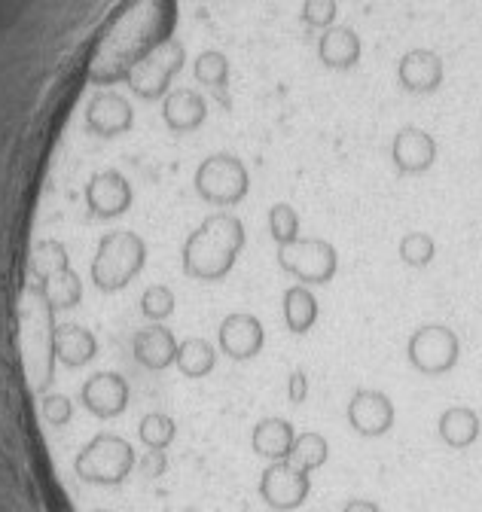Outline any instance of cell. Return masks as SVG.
<instances>
[{
    "instance_id": "cell-1",
    "label": "cell",
    "mask_w": 482,
    "mask_h": 512,
    "mask_svg": "<svg viewBox=\"0 0 482 512\" xmlns=\"http://www.w3.org/2000/svg\"><path fill=\"white\" fill-rule=\"evenodd\" d=\"M245 226L232 214H211L184 244V272L196 281H223L241 247H245Z\"/></svg>"
},
{
    "instance_id": "cell-2",
    "label": "cell",
    "mask_w": 482,
    "mask_h": 512,
    "mask_svg": "<svg viewBox=\"0 0 482 512\" xmlns=\"http://www.w3.org/2000/svg\"><path fill=\"white\" fill-rule=\"evenodd\" d=\"M144 263H147V244L141 235H135L129 229L107 232L95 250L92 281L98 290L116 293V290H123L129 281H135V275L144 269Z\"/></svg>"
},
{
    "instance_id": "cell-3",
    "label": "cell",
    "mask_w": 482,
    "mask_h": 512,
    "mask_svg": "<svg viewBox=\"0 0 482 512\" xmlns=\"http://www.w3.org/2000/svg\"><path fill=\"white\" fill-rule=\"evenodd\" d=\"M138 458L135 448L113 433H98L92 442L83 445V452L74 461V470L83 482L92 485H119L126 482L135 470Z\"/></svg>"
},
{
    "instance_id": "cell-4",
    "label": "cell",
    "mask_w": 482,
    "mask_h": 512,
    "mask_svg": "<svg viewBox=\"0 0 482 512\" xmlns=\"http://www.w3.org/2000/svg\"><path fill=\"white\" fill-rule=\"evenodd\" d=\"M278 266L290 278L303 281L306 287L309 284L321 287V284H330L336 278L339 253L324 238H296L293 244L278 247Z\"/></svg>"
},
{
    "instance_id": "cell-5",
    "label": "cell",
    "mask_w": 482,
    "mask_h": 512,
    "mask_svg": "<svg viewBox=\"0 0 482 512\" xmlns=\"http://www.w3.org/2000/svg\"><path fill=\"white\" fill-rule=\"evenodd\" d=\"M248 168L241 165L235 156H211L199 165L196 171V192L211 202V205H220V208H229V205H238L241 199L248 196Z\"/></svg>"
},
{
    "instance_id": "cell-6",
    "label": "cell",
    "mask_w": 482,
    "mask_h": 512,
    "mask_svg": "<svg viewBox=\"0 0 482 512\" xmlns=\"http://www.w3.org/2000/svg\"><path fill=\"white\" fill-rule=\"evenodd\" d=\"M406 357L421 375H446L461 357V342L449 327L428 324L409 336Z\"/></svg>"
},
{
    "instance_id": "cell-7",
    "label": "cell",
    "mask_w": 482,
    "mask_h": 512,
    "mask_svg": "<svg viewBox=\"0 0 482 512\" xmlns=\"http://www.w3.org/2000/svg\"><path fill=\"white\" fill-rule=\"evenodd\" d=\"M309 491H312V479L306 470H299L296 464L290 461H272L266 470H263V479H260V497L278 509V512H290V509H299L306 500H309Z\"/></svg>"
},
{
    "instance_id": "cell-8",
    "label": "cell",
    "mask_w": 482,
    "mask_h": 512,
    "mask_svg": "<svg viewBox=\"0 0 482 512\" xmlns=\"http://www.w3.org/2000/svg\"><path fill=\"white\" fill-rule=\"evenodd\" d=\"M348 424L360 436H385L394 427V403L382 391H354L348 400Z\"/></svg>"
},
{
    "instance_id": "cell-9",
    "label": "cell",
    "mask_w": 482,
    "mask_h": 512,
    "mask_svg": "<svg viewBox=\"0 0 482 512\" xmlns=\"http://www.w3.org/2000/svg\"><path fill=\"white\" fill-rule=\"evenodd\" d=\"M217 339H220V351L232 360H251L263 351V342H266V330L260 324V317L248 314V311H235L229 314L220 330H217Z\"/></svg>"
},
{
    "instance_id": "cell-10",
    "label": "cell",
    "mask_w": 482,
    "mask_h": 512,
    "mask_svg": "<svg viewBox=\"0 0 482 512\" xmlns=\"http://www.w3.org/2000/svg\"><path fill=\"white\" fill-rule=\"evenodd\" d=\"M80 403L95 418H116V415H123L129 406V384L123 375H116V372H98L83 384Z\"/></svg>"
},
{
    "instance_id": "cell-11",
    "label": "cell",
    "mask_w": 482,
    "mask_h": 512,
    "mask_svg": "<svg viewBox=\"0 0 482 512\" xmlns=\"http://www.w3.org/2000/svg\"><path fill=\"white\" fill-rule=\"evenodd\" d=\"M86 205L95 217L110 220L132 208V186L123 174L116 171H101L89 180L86 186Z\"/></svg>"
},
{
    "instance_id": "cell-12",
    "label": "cell",
    "mask_w": 482,
    "mask_h": 512,
    "mask_svg": "<svg viewBox=\"0 0 482 512\" xmlns=\"http://www.w3.org/2000/svg\"><path fill=\"white\" fill-rule=\"evenodd\" d=\"M180 61H184V49L177 43H168L162 46L156 55H150L147 61H141L138 68L129 74V83L138 95L144 98H156L165 92V83L171 80V74L180 68Z\"/></svg>"
},
{
    "instance_id": "cell-13",
    "label": "cell",
    "mask_w": 482,
    "mask_h": 512,
    "mask_svg": "<svg viewBox=\"0 0 482 512\" xmlns=\"http://www.w3.org/2000/svg\"><path fill=\"white\" fill-rule=\"evenodd\" d=\"M391 159L403 174H421L434 165L437 144L428 132H421V128H403V132L394 138Z\"/></svg>"
},
{
    "instance_id": "cell-14",
    "label": "cell",
    "mask_w": 482,
    "mask_h": 512,
    "mask_svg": "<svg viewBox=\"0 0 482 512\" xmlns=\"http://www.w3.org/2000/svg\"><path fill=\"white\" fill-rule=\"evenodd\" d=\"M52 354H55L58 363H65L68 369H80L98 354V342H95V336L89 330H83L77 324H55Z\"/></svg>"
},
{
    "instance_id": "cell-15",
    "label": "cell",
    "mask_w": 482,
    "mask_h": 512,
    "mask_svg": "<svg viewBox=\"0 0 482 512\" xmlns=\"http://www.w3.org/2000/svg\"><path fill=\"white\" fill-rule=\"evenodd\" d=\"M132 351H135V360H138L141 366H147V369H153V372H162V369H168V366L177 360V339H174L171 330L153 324V327L135 333Z\"/></svg>"
},
{
    "instance_id": "cell-16",
    "label": "cell",
    "mask_w": 482,
    "mask_h": 512,
    "mask_svg": "<svg viewBox=\"0 0 482 512\" xmlns=\"http://www.w3.org/2000/svg\"><path fill=\"white\" fill-rule=\"evenodd\" d=\"M400 83L409 92H434L443 83V61L428 49H415L400 61Z\"/></svg>"
},
{
    "instance_id": "cell-17",
    "label": "cell",
    "mask_w": 482,
    "mask_h": 512,
    "mask_svg": "<svg viewBox=\"0 0 482 512\" xmlns=\"http://www.w3.org/2000/svg\"><path fill=\"white\" fill-rule=\"evenodd\" d=\"M293 442H296V430L287 418H263L251 436L254 452L266 461H287L293 452Z\"/></svg>"
},
{
    "instance_id": "cell-18",
    "label": "cell",
    "mask_w": 482,
    "mask_h": 512,
    "mask_svg": "<svg viewBox=\"0 0 482 512\" xmlns=\"http://www.w3.org/2000/svg\"><path fill=\"white\" fill-rule=\"evenodd\" d=\"M129 125H132V110L119 95L107 92L89 104V128L95 135L113 138V135H123Z\"/></svg>"
},
{
    "instance_id": "cell-19",
    "label": "cell",
    "mask_w": 482,
    "mask_h": 512,
    "mask_svg": "<svg viewBox=\"0 0 482 512\" xmlns=\"http://www.w3.org/2000/svg\"><path fill=\"white\" fill-rule=\"evenodd\" d=\"M318 320V299L306 284H293L284 293V324L290 333L306 336Z\"/></svg>"
},
{
    "instance_id": "cell-20",
    "label": "cell",
    "mask_w": 482,
    "mask_h": 512,
    "mask_svg": "<svg viewBox=\"0 0 482 512\" xmlns=\"http://www.w3.org/2000/svg\"><path fill=\"white\" fill-rule=\"evenodd\" d=\"M437 430H440V439H443L449 448H467V445H473V442L479 439L482 424H479V415H476L473 409H467V406H452V409H446V412L440 415Z\"/></svg>"
},
{
    "instance_id": "cell-21",
    "label": "cell",
    "mask_w": 482,
    "mask_h": 512,
    "mask_svg": "<svg viewBox=\"0 0 482 512\" xmlns=\"http://www.w3.org/2000/svg\"><path fill=\"white\" fill-rule=\"evenodd\" d=\"M37 293L46 299V305L52 311H62V308H77L83 299V281L74 269H65L52 278H46L43 284H34Z\"/></svg>"
},
{
    "instance_id": "cell-22",
    "label": "cell",
    "mask_w": 482,
    "mask_h": 512,
    "mask_svg": "<svg viewBox=\"0 0 482 512\" xmlns=\"http://www.w3.org/2000/svg\"><path fill=\"white\" fill-rule=\"evenodd\" d=\"M360 58V40L348 28H330L321 37V61L330 68H351Z\"/></svg>"
},
{
    "instance_id": "cell-23",
    "label": "cell",
    "mask_w": 482,
    "mask_h": 512,
    "mask_svg": "<svg viewBox=\"0 0 482 512\" xmlns=\"http://www.w3.org/2000/svg\"><path fill=\"white\" fill-rule=\"evenodd\" d=\"M174 363H177V369L184 372L187 378H205L214 369V363H217V351H214L211 342L193 336V339L177 345V360Z\"/></svg>"
},
{
    "instance_id": "cell-24",
    "label": "cell",
    "mask_w": 482,
    "mask_h": 512,
    "mask_svg": "<svg viewBox=\"0 0 482 512\" xmlns=\"http://www.w3.org/2000/svg\"><path fill=\"white\" fill-rule=\"evenodd\" d=\"M205 119V101L196 92H174L165 101V122L174 132H190Z\"/></svg>"
},
{
    "instance_id": "cell-25",
    "label": "cell",
    "mask_w": 482,
    "mask_h": 512,
    "mask_svg": "<svg viewBox=\"0 0 482 512\" xmlns=\"http://www.w3.org/2000/svg\"><path fill=\"white\" fill-rule=\"evenodd\" d=\"M71 269V256H68V247L55 238H46L34 247L31 253V275H34V284H43L46 278L58 275Z\"/></svg>"
},
{
    "instance_id": "cell-26",
    "label": "cell",
    "mask_w": 482,
    "mask_h": 512,
    "mask_svg": "<svg viewBox=\"0 0 482 512\" xmlns=\"http://www.w3.org/2000/svg\"><path fill=\"white\" fill-rule=\"evenodd\" d=\"M327 458H330V445H327V439L321 436V433H299L296 436V442H293V452H290V464H296L299 470H306V473H312V470H318V467H324L327 464Z\"/></svg>"
},
{
    "instance_id": "cell-27",
    "label": "cell",
    "mask_w": 482,
    "mask_h": 512,
    "mask_svg": "<svg viewBox=\"0 0 482 512\" xmlns=\"http://www.w3.org/2000/svg\"><path fill=\"white\" fill-rule=\"evenodd\" d=\"M400 260L412 269H425L434 263V256H437V241L428 235V232H406L400 238Z\"/></svg>"
},
{
    "instance_id": "cell-28",
    "label": "cell",
    "mask_w": 482,
    "mask_h": 512,
    "mask_svg": "<svg viewBox=\"0 0 482 512\" xmlns=\"http://www.w3.org/2000/svg\"><path fill=\"white\" fill-rule=\"evenodd\" d=\"M174 433H177L174 421L168 415H162V412H150L138 424V436H141V442L150 448V452H165V448L174 442Z\"/></svg>"
},
{
    "instance_id": "cell-29",
    "label": "cell",
    "mask_w": 482,
    "mask_h": 512,
    "mask_svg": "<svg viewBox=\"0 0 482 512\" xmlns=\"http://www.w3.org/2000/svg\"><path fill=\"white\" fill-rule=\"evenodd\" d=\"M269 235L275 238L278 247L293 244L299 238V214L284 202L272 205V211H269Z\"/></svg>"
},
{
    "instance_id": "cell-30",
    "label": "cell",
    "mask_w": 482,
    "mask_h": 512,
    "mask_svg": "<svg viewBox=\"0 0 482 512\" xmlns=\"http://www.w3.org/2000/svg\"><path fill=\"white\" fill-rule=\"evenodd\" d=\"M141 311H144V317H150V320H156V324H159V320H165L174 311V293L165 284L147 287L144 296H141Z\"/></svg>"
},
{
    "instance_id": "cell-31",
    "label": "cell",
    "mask_w": 482,
    "mask_h": 512,
    "mask_svg": "<svg viewBox=\"0 0 482 512\" xmlns=\"http://www.w3.org/2000/svg\"><path fill=\"white\" fill-rule=\"evenodd\" d=\"M196 77L205 83V86H214V89H223L226 86V77H229V61L220 55V52H205L196 64Z\"/></svg>"
},
{
    "instance_id": "cell-32",
    "label": "cell",
    "mask_w": 482,
    "mask_h": 512,
    "mask_svg": "<svg viewBox=\"0 0 482 512\" xmlns=\"http://www.w3.org/2000/svg\"><path fill=\"white\" fill-rule=\"evenodd\" d=\"M40 415L52 427H65L74 418V403L65 394H49L40 400Z\"/></svg>"
},
{
    "instance_id": "cell-33",
    "label": "cell",
    "mask_w": 482,
    "mask_h": 512,
    "mask_svg": "<svg viewBox=\"0 0 482 512\" xmlns=\"http://www.w3.org/2000/svg\"><path fill=\"white\" fill-rule=\"evenodd\" d=\"M303 19H306L312 28H327V25L336 19V4H333V0H306Z\"/></svg>"
},
{
    "instance_id": "cell-34",
    "label": "cell",
    "mask_w": 482,
    "mask_h": 512,
    "mask_svg": "<svg viewBox=\"0 0 482 512\" xmlns=\"http://www.w3.org/2000/svg\"><path fill=\"white\" fill-rule=\"evenodd\" d=\"M287 397H290L293 406H299V403L309 397V378H306V372H293L290 375V381H287Z\"/></svg>"
},
{
    "instance_id": "cell-35",
    "label": "cell",
    "mask_w": 482,
    "mask_h": 512,
    "mask_svg": "<svg viewBox=\"0 0 482 512\" xmlns=\"http://www.w3.org/2000/svg\"><path fill=\"white\" fill-rule=\"evenodd\" d=\"M141 470H144V476H150V479L162 476V473H165V452H147V458L141 461Z\"/></svg>"
},
{
    "instance_id": "cell-36",
    "label": "cell",
    "mask_w": 482,
    "mask_h": 512,
    "mask_svg": "<svg viewBox=\"0 0 482 512\" xmlns=\"http://www.w3.org/2000/svg\"><path fill=\"white\" fill-rule=\"evenodd\" d=\"M342 512H382L373 500H348Z\"/></svg>"
},
{
    "instance_id": "cell-37",
    "label": "cell",
    "mask_w": 482,
    "mask_h": 512,
    "mask_svg": "<svg viewBox=\"0 0 482 512\" xmlns=\"http://www.w3.org/2000/svg\"><path fill=\"white\" fill-rule=\"evenodd\" d=\"M98 512H107V509H98Z\"/></svg>"
}]
</instances>
